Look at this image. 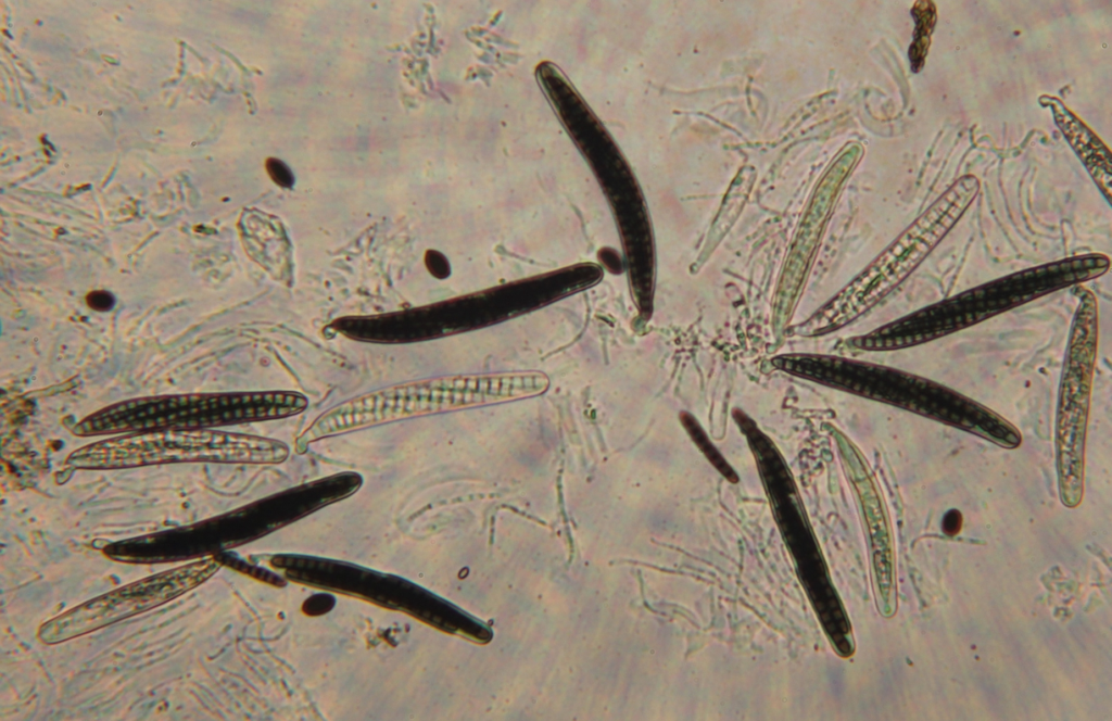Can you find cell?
Segmentation results:
<instances>
[{
  "label": "cell",
  "mask_w": 1112,
  "mask_h": 721,
  "mask_svg": "<svg viewBox=\"0 0 1112 721\" xmlns=\"http://www.w3.org/2000/svg\"><path fill=\"white\" fill-rule=\"evenodd\" d=\"M680 419L687 433L703 452L706 458L711 465L731 483H737L738 477L734 469L726 463L718 450L708 439L706 432L703 430L698 421L690 414L683 412L680 415Z\"/></svg>",
  "instance_id": "cell-11"
},
{
  "label": "cell",
  "mask_w": 1112,
  "mask_h": 721,
  "mask_svg": "<svg viewBox=\"0 0 1112 721\" xmlns=\"http://www.w3.org/2000/svg\"><path fill=\"white\" fill-rule=\"evenodd\" d=\"M217 560L192 561L93 598L42 624L38 636L55 644L160 606L207 580Z\"/></svg>",
  "instance_id": "cell-8"
},
{
  "label": "cell",
  "mask_w": 1112,
  "mask_h": 721,
  "mask_svg": "<svg viewBox=\"0 0 1112 721\" xmlns=\"http://www.w3.org/2000/svg\"><path fill=\"white\" fill-rule=\"evenodd\" d=\"M87 303L93 309L104 311L113 305L114 299L105 291H93L87 295Z\"/></svg>",
  "instance_id": "cell-15"
},
{
  "label": "cell",
  "mask_w": 1112,
  "mask_h": 721,
  "mask_svg": "<svg viewBox=\"0 0 1112 721\" xmlns=\"http://www.w3.org/2000/svg\"><path fill=\"white\" fill-rule=\"evenodd\" d=\"M962 526V516L959 510H949L943 519L942 529L946 535L953 536L959 533Z\"/></svg>",
  "instance_id": "cell-14"
},
{
  "label": "cell",
  "mask_w": 1112,
  "mask_h": 721,
  "mask_svg": "<svg viewBox=\"0 0 1112 721\" xmlns=\"http://www.w3.org/2000/svg\"><path fill=\"white\" fill-rule=\"evenodd\" d=\"M425 264L428 270L435 277H443L446 275V261L444 256L433 250H429L425 255Z\"/></svg>",
  "instance_id": "cell-13"
},
{
  "label": "cell",
  "mask_w": 1112,
  "mask_h": 721,
  "mask_svg": "<svg viewBox=\"0 0 1112 721\" xmlns=\"http://www.w3.org/2000/svg\"><path fill=\"white\" fill-rule=\"evenodd\" d=\"M1110 258L1087 253L1021 269L984 282L888 322L849 344L894 351L927 343L1109 271Z\"/></svg>",
  "instance_id": "cell-1"
},
{
  "label": "cell",
  "mask_w": 1112,
  "mask_h": 721,
  "mask_svg": "<svg viewBox=\"0 0 1112 721\" xmlns=\"http://www.w3.org/2000/svg\"><path fill=\"white\" fill-rule=\"evenodd\" d=\"M289 446L277 439L215 429H165L116 434L72 452L75 469H121L176 463L280 464Z\"/></svg>",
  "instance_id": "cell-4"
},
{
  "label": "cell",
  "mask_w": 1112,
  "mask_h": 721,
  "mask_svg": "<svg viewBox=\"0 0 1112 721\" xmlns=\"http://www.w3.org/2000/svg\"><path fill=\"white\" fill-rule=\"evenodd\" d=\"M266 170L274 182L283 188H291L294 182L290 168L280 160L269 157L266 161Z\"/></svg>",
  "instance_id": "cell-12"
},
{
  "label": "cell",
  "mask_w": 1112,
  "mask_h": 721,
  "mask_svg": "<svg viewBox=\"0 0 1112 721\" xmlns=\"http://www.w3.org/2000/svg\"><path fill=\"white\" fill-rule=\"evenodd\" d=\"M485 397L486 387L479 375L438 377L390 385L324 412L296 437L295 451L302 454L309 444L321 439L376 425L481 406Z\"/></svg>",
  "instance_id": "cell-5"
},
{
  "label": "cell",
  "mask_w": 1112,
  "mask_h": 721,
  "mask_svg": "<svg viewBox=\"0 0 1112 721\" xmlns=\"http://www.w3.org/2000/svg\"><path fill=\"white\" fill-rule=\"evenodd\" d=\"M307 405V397L293 391L161 395L110 405L83 418L71 431L78 437H100L214 429L295 416Z\"/></svg>",
  "instance_id": "cell-3"
},
{
  "label": "cell",
  "mask_w": 1112,
  "mask_h": 721,
  "mask_svg": "<svg viewBox=\"0 0 1112 721\" xmlns=\"http://www.w3.org/2000/svg\"><path fill=\"white\" fill-rule=\"evenodd\" d=\"M1039 102L1051 109L1059 129L1110 203L1112 179L1110 150L1061 100L1041 96Z\"/></svg>",
  "instance_id": "cell-9"
},
{
  "label": "cell",
  "mask_w": 1112,
  "mask_h": 721,
  "mask_svg": "<svg viewBox=\"0 0 1112 721\" xmlns=\"http://www.w3.org/2000/svg\"><path fill=\"white\" fill-rule=\"evenodd\" d=\"M980 191L971 174L956 180L930 207L808 320L799 336L832 332L852 321L904 282L957 224Z\"/></svg>",
  "instance_id": "cell-2"
},
{
  "label": "cell",
  "mask_w": 1112,
  "mask_h": 721,
  "mask_svg": "<svg viewBox=\"0 0 1112 721\" xmlns=\"http://www.w3.org/2000/svg\"><path fill=\"white\" fill-rule=\"evenodd\" d=\"M1074 289L1079 300L1060 380L1056 422L1059 489L1069 507L1077 506L1083 495L1086 429L1098 344L1097 298L1083 286Z\"/></svg>",
  "instance_id": "cell-6"
},
{
  "label": "cell",
  "mask_w": 1112,
  "mask_h": 721,
  "mask_svg": "<svg viewBox=\"0 0 1112 721\" xmlns=\"http://www.w3.org/2000/svg\"><path fill=\"white\" fill-rule=\"evenodd\" d=\"M911 15L914 18L915 27L913 41L909 48L911 69L918 73L922 69L931 45V35L936 23V7L933 1H915Z\"/></svg>",
  "instance_id": "cell-10"
},
{
  "label": "cell",
  "mask_w": 1112,
  "mask_h": 721,
  "mask_svg": "<svg viewBox=\"0 0 1112 721\" xmlns=\"http://www.w3.org/2000/svg\"><path fill=\"white\" fill-rule=\"evenodd\" d=\"M857 395L976 434L1004 448L1022 442L1019 430L986 406L931 379L864 363Z\"/></svg>",
  "instance_id": "cell-7"
}]
</instances>
